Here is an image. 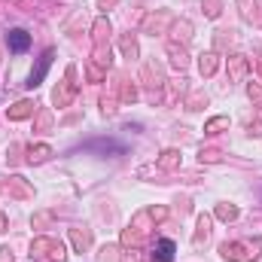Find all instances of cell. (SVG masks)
<instances>
[{"label":"cell","mask_w":262,"mask_h":262,"mask_svg":"<svg viewBox=\"0 0 262 262\" xmlns=\"http://www.w3.org/2000/svg\"><path fill=\"white\" fill-rule=\"evenodd\" d=\"M31 256H52V259H64V244L58 241H49V238H37L31 244Z\"/></svg>","instance_id":"cell-1"},{"label":"cell","mask_w":262,"mask_h":262,"mask_svg":"<svg viewBox=\"0 0 262 262\" xmlns=\"http://www.w3.org/2000/svg\"><path fill=\"white\" fill-rule=\"evenodd\" d=\"M52 58H55V49H46V55L40 58V64H37V71L31 74V79H28V89H37V85L43 82V76H46V71H49V64H52Z\"/></svg>","instance_id":"cell-2"},{"label":"cell","mask_w":262,"mask_h":262,"mask_svg":"<svg viewBox=\"0 0 262 262\" xmlns=\"http://www.w3.org/2000/svg\"><path fill=\"white\" fill-rule=\"evenodd\" d=\"M6 43H9V49L19 55V52H25L28 46H31V34L28 31H22V28H12L9 34H6Z\"/></svg>","instance_id":"cell-3"},{"label":"cell","mask_w":262,"mask_h":262,"mask_svg":"<svg viewBox=\"0 0 262 262\" xmlns=\"http://www.w3.org/2000/svg\"><path fill=\"white\" fill-rule=\"evenodd\" d=\"M174 253H177V247H174V241L162 238V241H155V250H152V259L155 262H171Z\"/></svg>","instance_id":"cell-4"},{"label":"cell","mask_w":262,"mask_h":262,"mask_svg":"<svg viewBox=\"0 0 262 262\" xmlns=\"http://www.w3.org/2000/svg\"><path fill=\"white\" fill-rule=\"evenodd\" d=\"M71 79H74V67H67V85H64L61 92L55 89V104H58V107H64V104L74 98V92H76V85H74Z\"/></svg>","instance_id":"cell-5"},{"label":"cell","mask_w":262,"mask_h":262,"mask_svg":"<svg viewBox=\"0 0 262 262\" xmlns=\"http://www.w3.org/2000/svg\"><path fill=\"white\" fill-rule=\"evenodd\" d=\"M52 155V147H46V144H40V147H31L28 150V162L31 165H40V162H46Z\"/></svg>","instance_id":"cell-6"},{"label":"cell","mask_w":262,"mask_h":262,"mask_svg":"<svg viewBox=\"0 0 262 262\" xmlns=\"http://www.w3.org/2000/svg\"><path fill=\"white\" fill-rule=\"evenodd\" d=\"M198 67H201V76H214V74H217V55H214V52H207V55H201Z\"/></svg>","instance_id":"cell-7"},{"label":"cell","mask_w":262,"mask_h":262,"mask_svg":"<svg viewBox=\"0 0 262 262\" xmlns=\"http://www.w3.org/2000/svg\"><path fill=\"white\" fill-rule=\"evenodd\" d=\"M31 113H34V104L31 101H19L15 107H9V119H25Z\"/></svg>","instance_id":"cell-8"},{"label":"cell","mask_w":262,"mask_h":262,"mask_svg":"<svg viewBox=\"0 0 262 262\" xmlns=\"http://www.w3.org/2000/svg\"><path fill=\"white\" fill-rule=\"evenodd\" d=\"M220 253H223V259H229V262H241L244 259L241 256V244H223Z\"/></svg>","instance_id":"cell-9"},{"label":"cell","mask_w":262,"mask_h":262,"mask_svg":"<svg viewBox=\"0 0 262 262\" xmlns=\"http://www.w3.org/2000/svg\"><path fill=\"white\" fill-rule=\"evenodd\" d=\"M229 67H232V76L241 79L244 71H247V58H244V55H232V58H229Z\"/></svg>","instance_id":"cell-10"},{"label":"cell","mask_w":262,"mask_h":262,"mask_svg":"<svg viewBox=\"0 0 262 262\" xmlns=\"http://www.w3.org/2000/svg\"><path fill=\"white\" fill-rule=\"evenodd\" d=\"M85 150H101V152H110V150H113V152H125V147H122V144H110V141H107V144H104V141H95V144H89Z\"/></svg>","instance_id":"cell-11"},{"label":"cell","mask_w":262,"mask_h":262,"mask_svg":"<svg viewBox=\"0 0 262 262\" xmlns=\"http://www.w3.org/2000/svg\"><path fill=\"white\" fill-rule=\"evenodd\" d=\"M177 162H180V152L177 150H168V152H162V168H177Z\"/></svg>","instance_id":"cell-12"},{"label":"cell","mask_w":262,"mask_h":262,"mask_svg":"<svg viewBox=\"0 0 262 262\" xmlns=\"http://www.w3.org/2000/svg\"><path fill=\"white\" fill-rule=\"evenodd\" d=\"M217 217L220 220H238V207L235 204H220L217 207Z\"/></svg>","instance_id":"cell-13"},{"label":"cell","mask_w":262,"mask_h":262,"mask_svg":"<svg viewBox=\"0 0 262 262\" xmlns=\"http://www.w3.org/2000/svg\"><path fill=\"white\" fill-rule=\"evenodd\" d=\"M225 125H229V119H225V116H217V119H211V122L204 125V131H207V134H217V131L225 128Z\"/></svg>","instance_id":"cell-14"},{"label":"cell","mask_w":262,"mask_h":262,"mask_svg":"<svg viewBox=\"0 0 262 262\" xmlns=\"http://www.w3.org/2000/svg\"><path fill=\"white\" fill-rule=\"evenodd\" d=\"M89 232H79V229H74V244H76V250H85L89 247Z\"/></svg>","instance_id":"cell-15"},{"label":"cell","mask_w":262,"mask_h":262,"mask_svg":"<svg viewBox=\"0 0 262 262\" xmlns=\"http://www.w3.org/2000/svg\"><path fill=\"white\" fill-rule=\"evenodd\" d=\"M207 232H211V220H207V217H198V238H195V244H201V241L207 238Z\"/></svg>","instance_id":"cell-16"},{"label":"cell","mask_w":262,"mask_h":262,"mask_svg":"<svg viewBox=\"0 0 262 262\" xmlns=\"http://www.w3.org/2000/svg\"><path fill=\"white\" fill-rule=\"evenodd\" d=\"M168 52H171V58H174V64H177V67H186V52H183V49L168 46Z\"/></svg>","instance_id":"cell-17"},{"label":"cell","mask_w":262,"mask_h":262,"mask_svg":"<svg viewBox=\"0 0 262 262\" xmlns=\"http://www.w3.org/2000/svg\"><path fill=\"white\" fill-rule=\"evenodd\" d=\"M122 49H125L128 55H134V52H137V46H134V40H131V37H125V40H122Z\"/></svg>","instance_id":"cell-18"},{"label":"cell","mask_w":262,"mask_h":262,"mask_svg":"<svg viewBox=\"0 0 262 262\" xmlns=\"http://www.w3.org/2000/svg\"><path fill=\"white\" fill-rule=\"evenodd\" d=\"M247 92H250V98H253V101L259 104V107H262V89H256V85H250Z\"/></svg>","instance_id":"cell-19"},{"label":"cell","mask_w":262,"mask_h":262,"mask_svg":"<svg viewBox=\"0 0 262 262\" xmlns=\"http://www.w3.org/2000/svg\"><path fill=\"white\" fill-rule=\"evenodd\" d=\"M165 214H168L165 207H152V211H150V217H152V220H165Z\"/></svg>","instance_id":"cell-20"},{"label":"cell","mask_w":262,"mask_h":262,"mask_svg":"<svg viewBox=\"0 0 262 262\" xmlns=\"http://www.w3.org/2000/svg\"><path fill=\"white\" fill-rule=\"evenodd\" d=\"M98 3H101V6H110V3H116V0H98Z\"/></svg>","instance_id":"cell-21"},{"label":"cell","mask_w":262,"mask_h":262,"mask_svg":"<svg viewBox=\"0 0 262 262\" xmlns=\"http://www.w3.org/2000/svg\"><path fill=\"white\" fill-rule=\"evenodd\" d=\"M0 232H3V217H0Z\"/></svg>","instance_id":"cell-22"}]
</instances>
